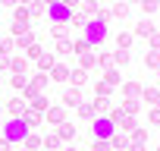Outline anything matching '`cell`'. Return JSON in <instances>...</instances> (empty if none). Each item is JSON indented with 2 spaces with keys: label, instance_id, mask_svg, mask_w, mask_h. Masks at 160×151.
<instances>
[{
  "label": "cell",
  "instance_id": "cell-1",
  "mask_svg": "<svg viewBox=\"0 0 160 151\" xmlns=\"http://www.w3.org/2000/svg\"><path fill=\"white\" fill-rule=\"evenodd\" d=\"M3 138H7L10 145H16V142H25V138H28V123H25L22 117H13V120L3 126Z\"/></svg>",
  "mask_w": 160,
  "mask_h": 151
},
{
  "label": "cell",
  "instance_id": "cell-2",
  "mask_svg": "<svg viewBox=\"0 0 160 151\" xmlns=\"http://www.w3.org/2000/svg\"><path fill=\"white\" fill-rule=\"evenodd\" d=\"M91 47H98V44H104L107 41V22H101V19H91L88 25H85V35H82Z\"/></svg>",
  "mask_w": 160,
  "mask_h": 151
},
{
  "label": "cell",
  "instance_id": "cell-3",
  "mask_svg": "<svg viewBox=\"0 0 160 151\" xmlns=\"http://www.w3.org/2000/svg\"><path fill=\"white\" fill-rule=\"evenodd\" d=\"M116 132V126L110 123V117H94V126H91V138L98 142H110V135Z\"/></svg>",
  "mask_w": 160,
  "mask_h": 151
},
{
  "label": "cell",
  "instance_id": "cell-4",
  "mask_svg": "<svg viewBox=\"0 0 160 151\" xmlns=\"http://www.w3.org/2000/svg\"><path fill=\"white\" fill-rule=\"evenodd\" d=\"M47 19H50L53 25H66V22L72 19V10H69V7H63L60 0H57V3H50V7H47Z\"/></svg>",
  "mask_w": 160,
  "mask_h": 151
},
{
  "label": "cell",
  "instance_id": "cell-5",
  "mask_svg": "<svg viewBox=\"0 0 160 151\" xmlns=\"http://www.w3.org/2000/svg\"><path fill=\"white\" fill-rule=\"evenodd\" d=\"M144 145H148V129L144 126H135L129 132V151H144Z\"/></svg>",
  "mask_w": 160,
  "mask_h": 151
},
{
  "label": "cell",
  "instance_id": "cell-6",
  "mask_svg": "<svg viewBox=\"0 0 160 151\" xmlns=\"http://www.w3.org/2000/svg\"><path fill=\"white\" fill-rule=\"evenodd\" d=\"M107 145H110V151H129V135L126 132H113Z\"/></svg>",
  "mask_w": 160,
  "mask_h": 151
},
{
  "label": "cell",
  "instance_id": "cell-7",
  "mask_svg": "<svg viewBox=\"0 0 160 151\" xmlns=\"http://www.w3.org/2000/svg\"><path fill=\"white\" fill-rule=\"evenodd\" d=\"M141 91H144V88H141L138 82H126V85H122V101H138Z\"/></svg>",
  "mask_w": 160,
  "mask_h": 151
},
{
  "label": "cell",
  "instance_id": "cell-8",
  "mask_svg": "<svg viewBox=\"0 0 160 151\" xmlns=\"http://www.w3.org/2000/svg\"><path fill=\"white\" fill-rule=\"evenodd\" d=\"M154 32H157V29H154V22H151V19H141V22L135 25V32H132V35H135V38H151Z\"/></svg>",
  "mask_w": 160,
  "mask_h": 151
},
{
  "label": "cell",
  "instance_id": "cell-9",
  "mask_svg": "<svg viewBox=\"0 0 160 151\" xmlns=\"http://www.w3.org/2000/svg\"><path fill=\"white\" fill-rule=\"evenodd\" d=\"M44 117H47V123H53V126L66 123V110H63V107H47V110H44Z\"/></svg>",
  "mask_w": 160,
  "mask_h": 151
},
{
  "label": "cell",
  "instance_id": "cell-10",
  "mask_svg": "<svg viewBox=\"0 0 160 151\" xmlns=\"http://www.w3.org/2000/svg\"><path fill=\"white\" fill-rule=\"evenodd\" d=\"M69 66H63V63H53V69H50V79L53 82H69Z\"/></svg>",
  "mask_w": 160,
  "mask_h": 151
},
{
  "label": "cell",
  "instance_id": "cell-11",
  "mask_svg": "<svg viewBox=\"0 0 160 151\" xmlns=\"http://www.w3.org/2000/svg\"><path fill=\"white\" fill-rule=\"evenodd\" d=\"M98 10H101V7H98V0H82V16H85L88 22L98 19Z\"/></svg>",
  "mask_w": 160,
  "mask_h": 151
},
{
  "label": "cell",
  "instance_id": "cell-12",
  "mask_svg": "<svg viewBox=\"0 0 160 151\" xmlns=\"http://www.w3.org/2000/svg\"><path fill=\"white\" fill-rule=\"evenodd\" d=\"M63 104H66V107H78V104H82V91H78V88H66Z\"/></svg>",
  "mask_w": 160,
  "mask_h": 151
},
{
  "label": "cell",
  "instance_id": "cell-13",
  "mask_svg": "<svg viewBox=\"0 0 160 151\" xmlns=\"http://www.w3.org/2000/svg\"><path fill=\"white\" fill-rule=\"evenodd\" d=\"M69 82H72V88H82V85L88 82V72H85L82 66H78V69H72V72H69Z\"/></svg>",
  "mask_w": 160,
  "mask_h": 151
},
{
  "label": "cell",
  "instance_id": "cell-14",
  "mask_svg": "<svg viewBox=\"0 0 160 151\" xmlns=\"http://www.w3.org/2000/svg\"><path fill=\"white\" fill-rule=\"evenodd\" d=\"M132 41H135L132 32H119L116 35V50H132Z\"/></svg>",
  "mask_w": 160,
  "mask_h": 151
},
{
  "label": "cell",
  "instance_id": "cell-15",
  "mask_svg": "<svg viewBox=\"0 0 160 151\" xmlns=\"http://www.w3.org/2000/svg\"><path fill=\"white\" fill-rule=\"evenodd\" d=\"M57 135H60V142H72L75 138V126L72 123H60L57 126Z\"/></svg>",
  "mask_w": 160,
  "mask_h": 151
},
{
  "label": "cell",
  "instance_id": "cell-16",
  "mask_svg": "<svg viewBox=\"0 0 160 151\" xmlns=\"http://www.w3.org/2000/svg\"><path fill=\"white\" fill-rule=\"evenodd\" d=\"M141 101H148L151 107H160V88L154 85V88H144L141 91Z\"/></svg>",
  "mask_w": 160,
  "mask_h": 151
},
{
  "label": "cell",
  "instance_id": "cell-17",
  "mask_svg": "<svg viewBox=\"0 0 160 151\" xmlns=\"http://www.w3.org/2000/svg\"><path fill=\"white\" fill-rule=\"evenodd\" d=\"M78 117H82V120H94L98 113H94V104L91 101H82V104H78Z\"/></svg>",
  "mask_w": 160,
  "mask_h": 151
},
{
  "label": "cell",
  "instance_id": "cell-18",
  "mask_svg": "<svg viewBox=\"0 0 160 151\" xmlns=\"http://www.w3.org/2000/svg\"><path fill=\"white\" fill-rule=\"evenodd\" d=\"M25 110H28V107H25V101H22V98L10 101V117H25Z\"/></svg>",
  "mask_w": 160,
  "mask_h": 151
},
{
  "label": "cell",
  "instance_id": "cell-19",
  "mask_svg": "<svg viewBox=\"0 0 160 151\" xmlns=\"http://www.w3.org/2000/svg\"><path fill=\"white\" fill-rule=\"evenodd\" d=\"M144 66L148 69H160V50H148L144 54Z\"/></svg>",
  "mask_w": 160,
  "mask_h": 151
},
{
  "label": "cell",
  "instance_id": "cell-20",
  "mask_svg": "<svg viewBox=\"0 0 160 151\" xmlns=\"http://www.w3.org/2000/svg\"><path fill=\"white\" fill-rule=\"evenodd\" d=\"M94 63H98V54H94V47H91V50H85V54H82V69L88 72Z\"/></svg>",
  "mask_w": 160,
  "mask_h": 151
},
{
  "label": "cell",
  "instance_id": "cell-21",
  "mask_svg": "<svg viewBox=\"0 0 160 151\" xmlns=\"http://www.w3.org/2000/svg\"><path fill=\"white\" fill-rule=\"evenodd\" d=\"M91 104H94V113H98V117H104V113L110 110V98H94Z\"/></svg>",
  "mask_w": 160,
  "mask_h": 151
},
{
  "label": "cell",
  "instance_id": "cell-22",
  "mask_svg": "<svg viewBox=\"0 0 160 151\" xmlns=\"http://www.w3.org/2000/svg\"><path fill=\"white\" fill-rule=\"evenodd\" d=\"M104 82H107L110 88H113V85H119V69H116V66H110V69L104 72Z\"/></svg>",
  "mask_w": 160,
  "mask_h": 151
},
{
  "label": "cell",
  "instance_id": "cell-23",
  "mask_svg": "<svg viewBox=\"0 0 160 151\" xmlns=\"http://www.w3.org/2000/svg\"><path fill=\"white\" fill-rule=\"evenodd\" d=\"M113 16L116 19H126L129 16V3H126V0H116V3H113Z\"/></svg>",
  "mask_w": 160,
  "mask_h": 151
},
{
  "label": "cell",
  "instance_id": "cell-24",
  "mask_svg": "<svg viewBox=\"0 0 160 151\" xmlns=\"http://www.w3.org/2000/svg\"><path fill=\"white\" fill-rule=\"evenodd\" d=\"M16 38H19V44H22V47H32V44H35V32H32V29H25V32H19Z\"/></svg>",
  "mask_w": 160,
  "mask_h": 151
},
{
  "label": "cell",
  "instance_id": "cell-25",
  "mask_svg": "<svg viewBox=\"0 0 160 151\" xmlns=\"http://www.w3.org/2000/svg\"><path fill=\"white\" fill-rule=\"evenodd\" d=\"M132 60V54L129 50H113V66H126Z\"/></svg>",
  "mask_w": 160,
  "mask_h": 151
},
{
  "label": "cell",
  "instance_id": "cell-26",
  "mask_svg": "<svg viewBox=\"0 0 160 151\" xmlns=\"http://www.w3.org/2000/svg\"><path fill=\"white\" fill-rule=\"evenodd\" d=\"M135 126H138V123H135V117H122V123L116 126V132H126V135H129Z\"/></svg>",
  "mask_w": 160,
  "mask_h": 151
},
{
  "label": "cell",
  "instance_id": "cell-27",
  "mask_svg": "<svg viewBox=\"0 0 160 151\" xmlns=\"http://www.w3.org/2000/svg\"><path fill=\"white\" fill-rule=\"evenodd\" d=\"M85 50H91V44H88L85 38H78V41H72V54H78V57H82Z\"/></svg>",
  "mask_w": 160,
  "mask_h": 151
},
{
  "label": "cell",
  "instance_id": "cell-28",
  "mask_svg": "<svg viewBox=\"0 0 160 151\" xmlns=\"http://www.w3.org/2000/svg\"><path fill=\"white\" fill-rule=\"evenodd\" d=\"M53 63H57L53 54H41V57H38V66H41V69H53Z\"/></svg>",
  "mask_w": 160,
  "mask_h": 151
},
{
  "label": "cell",
  "instance_id": "cell-29",
  "mask_svg": "<svg viewBox=\"0 0 160 151\" xmlns=\"http://www.w3.org/2000/svg\"><path fill=\"white\" fill-rule=\"evenodd\" d=\"M22 120H25V123H28V129H32V126H38V123H41V113H38V110H25V117H22Z\"/></svg>",
  "mask_w": 160,
  "mask_h": 151
},
{
  "label": "cell",
  "instance_id": "cell-30",
  "mask_svg": "<svg viewBox=\"0 0 160 151\" xmlns=\"http://www.w3.org/2000/svg\"><path fill=\"white\" fill-rule=\"evenodd\" d=\"M41 145H44V138H38V135H32V132H28V138H25V148H28V151H38Z\"/></svg>",
  "mask_w": 160,
  "mask_h": 151
},
{
  "label": "cell",
  "instance_id": "cell-31",
  "mask_svg": "<svg viewBox=\"0 0 160 151\" xmlns=\"http://www.w3.org/2000/svg\"><path fill=\"white\" fill-rule=\"evenodd\" d=\"M28 88H35V91L41 95V88H47V76H44V72H41V76H35V82H32Z\"/></svg>",
  "mask_w": 160,
  "mask_h": 151
},
{
  "label": "cell",
  "instance_id": "cell-32",
  "mask_svg": "<svg viewBox=\"0 0 160 151\" xmlns=\"http://www.w3.org/2000/svg\"><path fill=\"white\" fill-rule=\"evenodd\" d=\"M57 54H72V41L69 38H60L57 41Z\"/></svg>",
  "mask_w": 160,
  "mask_h": 151
},
{
  "label": "cell",
  "instance_id": "cell-33",
  "mask_svg": "<svg viewBox=\"0 0 160 151\" xmlns=\"http://www.w3.org/2000/svg\"><path fill=\"white\" fill-rule=\"evenodd\" d=\"M141 10H144V16H154L157 13V0H141Z\"/></svg>",
  "mask_w": 160,
  "mask_h": 151
},
{
  "label": "cell",
  "instance_id": "cell-34",
  "mask_svg": "<svg viewBox=\"0 0 160 151\" xmlns=\"http://www.w3.org/2000/svg\"><path fill=\"white\" fill-rule=\"evenodd\" d=\"M10 82H13L16 91H19V88H28V79H25V76H16V72H13V79H10Z\"/></svg>",
  "mask_w": 160,
  "mask_h": 151
},
{
  "label": "cell",
  "instance_id": "cell-35",
  "mask_svg": "<svg viewBox=\"0 0 160 151\" xmlns=\"http://www.w3.org/2000/svg\"><path fill=\"white\" fill-rule=\"evenodd\" d=\"M94 91H98V98H110V85H107L104 79H101V82L94 85Z\"/></svg>",
  "mask_w": 160,
  "mask_h": 151
},
{
  "label": "cell",
  "instance_id": "cell-36",
  "mask_svg": "<svg viewBox=\"0 0 160 151\" xmlns=\"http://www.w3.org/2000/svg\"><path fill=\"white\" fill-rule=\"evenodd\" d=\"M32 110L44 113V110H47V98H44V95H41V98H35V101H32Z\"/></svg>",
  "mask_w": 160,
  "mask_h": 151
},
{
  "label": "cell",
  "instance_id": "cell-37",
  "mask_svg": "<svg viewBox=\"0 0 160 151\" xmlns=\"http://www.w3.org/2000/svg\"><path fill=\"white\" fill-rule=\"evenodd\" d=\"M60 145H63V142H60V135H47V138H44V148H50V151H57Z\"/></svg>",
  "mask_w": 160,
  "mask_h": 151
},
{
  "label": "cell",
  "instance_id": "cell-38",
  "mask_svg": "<svg viewBox=\"0 0 160 151\" xmlns=\"http://www.w3.org/2000/svg\"><path fill=\"white\" fill-rule=\"evenodd\" d=\"M53 35H57V41L66 38V35H69V22H66V25H53Z\"/></svg>",
  "mask_w": 160,
  "mask_h": 151
},
{
  "label": "cell",
  "instance_id": "cell-39",
  "mask_svg": "<svg viewBox=\"0 0 160 151\" xmlns=\"http://www.w3.org/2000/svg\"><path fill=\"white\" fill-rule=\"evenodd\" d=\"M98 63L110 69V66H113V54H98Z\"/></svg>",
  "mask_w": 160,
  "mask_h": 151
},
{
  "label": "cell",
  "instance_id": "cell-40",
  "mask_svg": "<svg viewBox=\"0 0 160 151\" xmlns=\"http://www.w3.org/2000/svg\"><path fill=\"white\" fill-rule=\"evenodd\" d=\"M91 151H110V145H107V142H98V138H91Z\"/></svg>",
  "mask_w": 160,
  "mask_h": 151
},
{
  "label": "cell",
  "instance_id": "cell-41",
  "mask_svg": "<svg viewBox=\"0 0 160 151\" xmlns=\"http://www.w3.org/2000/svg\"><path fill=\"white\" fill-rule=\"evenodd\" d=\"M148 120H151L154 126H160V107H151V113H148Z\"/></svg>",
  "mask_w": 160,
  "mask_h": 151
},
{
  "label": "cell",
  "instance_id": "cell-42",
  "mask_svg": "<svg viewBox=\"0 0 160 151\" xmlns=\"http://www.w3.org/2000/svg\"><path fill=\"white\" fill-rule=\"evenodd\" d=\"M148 41H151V50H160V32H154Z\"/></svg>",
  "mask_w": 160,
  "mask_h": 151
},
{
  "label": "cell",
  "instance_id": "cell-43",
  "mask_svg": "<svg viewBox=\"0 0 160 151\" xmlns=\"http://www.w3.org/2000/svg\"><path fill=\"white\" fill-rule=\"evenodd\" d=\"M38 57H41V47L32 44V47H28V60H38Z\"/></svg>",
  "mask_w": 160,
  "mask_h": 151
},
{
  "label": "cell",
  "instance_id": "cell-44",
  "mask_svg": "<svg viewBox=\"0 0 160 151\" xmlns=\"http://www.w3.org/2000/svg\"><path fill=\"white\" fill-rule=\"evenodd\" d=\"M10 50H13V41H10V38L0 41V54H10Z\"/></svg>",
  "mask_w": 160,
  "mask_h": 151
},
{
  "label": "cell",
  "instance_id": "cell-45",
  "mask_svg": "<svg viewBox=\"0 0 160 151\" xmlns=\"http://www.w3.org/2000/svg\"><path fill=\"white\" fill-rule=\"evenodd\" d=\"M60 3H63V7H69V10H75L78 3H82V0H60Z\"/></svg>",
  "mask_w": 160,
  "mask_h": 151
},
{
  "label": "cell",
  "instance_id": "cell-46",
  "mask_svg": "<svg viewBox=\"0 0 160 151\" xmlns=\"http://www.w3.org/2000/svg\"><path fill=\"white\" fill-rule=\"evenodd\" d=\"M7 66H10V57H7V54H0V69H7Z\"/></svg>",
  "mask_w": 160,
  "mask_h": 151
},
{
  "label": "cell",
  "instance_id": "cell-47",
  "mask_svg": "<svg viewBox=\"0 0 160 151\" xmlns=\"http://www.w3.org/2000/svg\"><path fill=\"white\" fill-rule=\"evenodd\" d=\"M0 151H10V142L7 138H0Z\"/></svg>",
  "mask_w": 160,
  "mask_h": 151
},
{
  "label": "cell",
  "instance_id": "cell-48",
  "mask_svg": "<svg viewBox=\"0 0 160 151\" xmlns=\"http://www.w3.org/2000/svg\"><path fill=\"white\" fill-rule=\"evenodd\" d=\"M3 3H7V7H13V3H16V0H3Z\"/></svg>",
  "mask_w": 160,
  "mask_h": 151
},
{
  "label": "cell",
  "instance_id": "cell-49",
  "mask_svg": "<svg viewBox=\"0 0 160 151\" xmlns=\"http://www.w3.org/2000/svg\"><path fill=\"white\" fill-rule=\"evenodd\" d=\"M25 3H32V0H19V7H25Z\"/></svg>",
  "mask_w": 160,
  "mask_h": 151
},
{
  "label": "cell",
  "instance_id": "cell-50",
  "mask_svg": "<svg viewBox=\"0 0 160 151\" xmlns=\"http://www.w3.org/2000/svg\"><path fill=\"white\" fill-rule=\"evenodd\" d=\"M63 151H78V148H72V145H69V148H63Z\"/></svg>",
  "mask_w": 160,
  "mask_h": 151
},
{
  "label": "cell",
  "instance_id": "cell-51",
  "mask_svg": "<svg viewBox=\"0 0 160 151\" xmlns=\"http://www.w3.org/2000/svg\"><path fill=\"white\" fill-rule=\"evenodd\" d=\"M126 3H141V0H126Z\"/></svg>",
  "mask_w": 160,
  "mask_h": 151
},
{
  "label": "cell",
  "instance_id": "cell-52",
  "mask_svg": "<svg viewBox=\"0 0 160 151\" xmlns=\"http://www.w3.org/2000/svg\"><path fill=\"white\" fill-rule=\"evenodd\" d=\"M157 79H160V69H157Z\"/></svg>",
  "mask_w": 160,
  "mask_h": 151
},
{
  "label": "cell",
  "instance_id": "cell-53",
  "mask_svg": "<svg viewBox=\"0 0 160 151\" xmlns=\"http://www.w3.org/2000/svg\"><path fill=\"white\" fill-rule=\"evenodd\" d=\"M157 10H160V0H157Z\"/></svg>",
  "mask_w": 160,
  "mask_h": 151
},
{
  "label": "cell",
  "instance_id": "cell-54",
  "mask_svg": "<svg viewBox=\"0 0 160 151\" xmlns=\"http://www.w3.org/2000/svg\"><path fill=\"white\" fill-rule=\"evenodd\" d=\"M0 129H3V126H0Z\"/></svg>",
  "mask_w": 160,
  "mask_h": 151
},
{
  "label": "cell",
  "instance_id": "cell-55",
  "mask_svg": "<svg viewBox=\"0 0 160 151\" xmlns=\"http://www.w3.org/2000/svg\"><path fill=\"white\" fill-rule=\"evenodd\" d=\"M157 151H160V148H157Z\"/></svg>",
  "mask_w": 160,
  "mask_h": 151
}]
</instances>
